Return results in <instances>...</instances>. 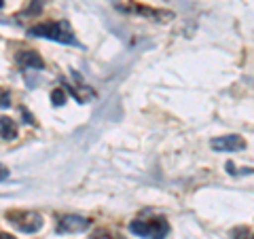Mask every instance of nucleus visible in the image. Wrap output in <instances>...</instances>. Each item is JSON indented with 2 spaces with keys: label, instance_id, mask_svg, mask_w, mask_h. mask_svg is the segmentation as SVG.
I'll list each match as a JSON object with an SVG mask.
<instances>
[{
  "label": "nucleus",
  "instance_id": "nucleus-13",
  "mask_svg": "<svg viewBox=\"0 0 254 239\" xmlns=\"http://www.w3.org/2000/svg\"><path fill=\"white\" fill-rule=\"evenodd\" d=\"M6 178H9V170H6V167H4L2 163H0V182L6 180Z\"/></svg>",
  "mask_w": 254,
  "mask_h": 239
},
{
  "label": "nucleus",
  "instance_id": "nucleus-4",
  "mask_svg": "<svg viewBox=\"0 0 254 239\" xmlns=\"http://www.w3.org/2000/svg\"><path fill=\"white\" fill-rule=\"evenodd\" d=\"M91 227V220L85 216H76V214H68V216L60 218L58 222V233L68 235V233H83Z\"/></svg>",
  "mask_w": 254,
  "mask_h": 239
},
{
  "label": "nucleus",
  "instance_id": "nucleus-1",
  "mask_svg": "<svg viewBox=\"0 0 254 239\" xmlns=\"http://www.w3.org/2000/svg\"><path fill=\"white\" fill-rule=\"evenodd\" d=\"M32 36H41V38H49L55 43H64V45H74V34L68 28L66 21H53V23H38V26L30 28Z\"/></svg>",
  "mask_w": 254,
  "mask_h": 239
},
{
  "label": "nucleus",
  "instance_id": "nucleus-2",
  "mask_svg": "<svg viewBox=\"0 0 254 239\" xmlns=\"http://www.w3.org/2000/svg\"><path fill=\"white\" fill-rule=\"evenodd\" d=\"M129 231L138 237L144 239H165V235L170 233V225L163 218L155 220H133L129 225Z\"/></svg>",
  "mask_w": 254,
  "mask_h": 239
},
{
  "label": "nucleus",
  "instance_id": "nucleus-12",
  "mask_svg": "<svg viewBox=\"0 0 254 239\" xmlns=\"http://www.w3.org/2000/svg\"><path fill=\"white\" fill-rule=\"evenodd\" d=\"M9 106H11V95H9V91L0 89V108H9Z\"/></svg>",
  "mask_w": 254,
  "mask_h": 239
},
{
  "label": "nucleus",
  "instance_id": "nucleus-9",
  "mask_svg": "<svg viewBox=\"0 0 254 239\" xmlns=\"http://www.w3.org/2000/svg\"><path fill=\"white\" fill-rule=\"evenodd\" d=\"M231 239H252V229L250 227H235L229 231Z\"/></svg>",
  "mask_w": 254,
  "mask_h": 239
},
{
  "label": "nucleus",
  "instance_id": "nucleus-11",
  "mask_svg": "<svg viewBox=\"0 0 254 239\" xmlns=\"http://www.w3.org/2000/svg\"><path fill=\"white\" fill-rule=\"evenodd\" d=\"M91 239H117L113 233H110L108 229H98V231H93V235Z\"/></svg>",
  "mask_w": 254,
  "mask_h": 239
},
{
  "label": "nucleus",
  "instance_id": "nucleus-6",
  "mask_svg": "<svg viewBox=\"0 0 254 239\" xmlns=\"http://www.w3.org/2000/svg\"><path fill=\"white\" fill-rule=\"evenodd\" d=\"M15 61H17L21 68H32V70H43L45 68L43 58L38 55V51H32V49L19 51L17 55H15Z\"/></svg>",
  "mask_w": 254,
  "mask_h": 239
},
{
  "label": "nucleus",
  "instance_id": "nucleus-8",
  "mask_svg": "<svg viewBox=\"0 0 254 239\" xmlns=\"http://www.w3.org/2000/svg\"><path fill=\"white\" fill-rule=\"evenodd\" d=\"M70 93L74 95V98L81 102V104H87L91 98H95V91L91 89V87H87V85H78V87H68Z\"/></svg>",
  "mask_w": 254,
  "mask_h": 239
},
{
  "label": "nucleus",
  "instance_id": "nucleus-14",
  "mask_svg": "<svg viewBox=\"0 0 254 239\" xmlns=\"http://www.w3.org/2000/svg\"><path fill=\"white\" fill-rule=\"evenodd\" d=\"M0 239H17V237H13L9 233H0Z\"/></svg>",
  "mask_w": 254,
  "mask_h": 239
},
{
  "label": "nucleus",
  "instance_id": "nucleus-3",
  "mask_svg": "<svg viewBox=\"0 0 254 239\" xmlns=\"http://www.w3.org/2000/svg\"><path fill=\"white\" fill-rule=\"evenodd\" d=\"M6 218L11 220V225L21 231V233H36V231H41L45 220L38 212H23V210H17V212H9L6 214Z\"/></svg>",
  "mask_w": 254,
  "mask_h": 239
},
{
  "label": "nucleus",
  "instance_id": "nucleus-5",
  "mask_svg": "<svg viewBox=\"0 0 254 239\" xmlns=\"http://www.w3.org/2000/svg\"><path fill=\"white\" fill-rule=\"evenodd\" d=\"M246 146V140L242 135H220V138H214L212 140V150H216V153H237V150H244Z\"/></svg>",
  "mask_w": 254,
  "mask_h": 239
},
{
  "label": "nucleus",
  "instance_id": "nucleus-7",
  "mask_svg": "<svg viewBox=\"0 0 254 239\" xmlns=\"http://www.w3.org/2000/svg\"><path fill=\"white\" fill-rule=\"evenodd\" d=\"M0 135L4 140H15L17 138V125L9 117H0Z\"/></svg>",
  "mask_w": 254,
  "mask_h": 239
},
{
  "label": "nucleus",
  "instance_id": "nucleus-10",
  "mask_svg": "<svg viewBox=\"0 0 254 239\" xmlns=\"http://www.w3.org/2000/svg\"><path fill=\"white\" fill-rule=\"evenodd\" d=\"M51 102H53V106H64L66 104V91L64 89H53L51 91Z\"/></svg>",
  "mask_w": 254,
  "mask_h": 239
},
{
  "label": "nucleus",
  "instance_id": "nucleus-15",
  "mask_svg": "<svg viewBox=\"0 0 254 239\" xmlns=\"http://www.w3.org/2000/svg\"><path fill=\"white\" fill-rule=\"evenodd\" d=\"M2 6H4V2H2V0H0V9H2Z\"/></svg>",
  "mask_w": 254,
  "mask_h": 239
}]
</instances>
